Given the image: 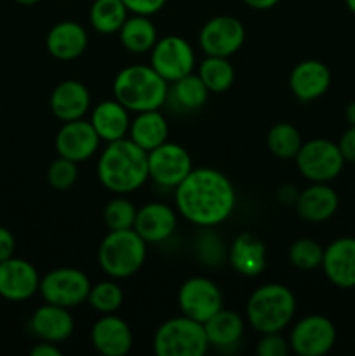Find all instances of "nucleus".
Masks as SVG:
<instances>
[{"mask_svg": "<svg viewBox=\"0 0 355 356\" xmlns=\"http://www.w3.org/2000/svg\"><path fill=\"white\" fill-rule=\"evenodd\" d=\"M178 212L188 222L200 228H212L232 216L237 195L233 183L219 170L198 167L176 186Z\"/></svg>", "mask_w": 355, "mask_h": 356, "instance_id": "1", "label": "nucleus"}, {"mask_svg": "<svg viewBox=\"0 0 355 356\" xmlns=\"http://www.w3.org/2000/svg\"><path fill=\"white\" fill-rule=\"evenodd\" d=\"M97 177L111 193L127 195L139 190L150 177L148 152L125 138L108 143L97 160Z\"/></svg>", "mask_w": 355, "mask_h": 356, "instance_id": "2", "label": "nucleus"}, {"mask_svg": "<svg viewBox=\"0 0 355 356\" xmlns=\"http://www.w3.org/2000/svg\"><path fill=\"white\" fill-rule=\"evenodd\" d=\"M113 96L129 111L141 113L160 110L169 96V87L152 66L132 65L117 73Z\"/></svg>", "mask_w": 355, "mask_h": 356, "instance_id": "3", "label": "nucleus"}, {"mask_svg": "<svg viewBox=\"0 0 355 356\" xmlns=\"http://www.w3.org/2000/svg\"><path fill=\"white\" fill-rule=\"evenodd\" d=\"M296 312L294 294L282 284H265L247 301V322L256 332H282Z\"/></svg>", "mask_w": 355, "mask_h": 356, "instance_id": "4", "label": "nucleus"}, {"mask_svg": "<svg viewBox=\"0 0 355 356\" xmlns=\"http://www.w3.org/2000/svg\"><path fill=\"white\" fill-rule=\"evenodd\" d=\"M146 259V242L134 228L110 232L100 243L97 261L108 277L124 280L141 270Z\"/></svg>", "mask_w": 355, "mask_h": 356, "instance_id": "5", "label": "nucleus"}, {"mask_svg": "<svg viewBox=\"0 0 355 356\" xmlns=\"http://www.w3.org/2000/svg\"><path fill=\"white\" fill-rule=\"evenodd\" d=\"M207 348L204 323L184 315L164 322L153 336V351L159 356H202Z\"/></svg>", "mask_w": 355, "mask_h": 356, "instance_id": "6", "label": "nucleus"}, {"mask_svg": "<svg viewBox=\"0 0 355 356\" xmlns=\"http://www.w3.org/2000/svg\"><path fill=\"white\" fill-rule=\"evenodd\" d=\"M294 160L299 172L312 183H329L336 179L345 165L340 146L329 139H310L303 143Z\"/></svg>", "mask_w": 355, "mask_h": 356, "instance_id": "7", "label": "nucleus"}, {"mask_svg": "<svg viewBox=\"0 0 355 356\" xmlns=\"http://www.w3.org/2000/svg\"><path fill=\"white\" fill-rule=\"evenodd\" d=\"M89 291V277L77 268H56L49 271L40 278L38 287L45 302L68 309L86 302Z\"/></svg>", "mask_w": 355, "mask_h": 356, "instance_id": "8", "label": "nucleus"}, {"mask_svg": "<svg viewBox=\"0 0 355 356\" xmlns=\"http://www.w3.org/2000/svg\"><path fill=\"white\" fill-rule=\"evenodd\" d=\"M150 52H152V58H150L152 68L167 83H173L194 73L195 52L183 37L167 35V37L157 40Z\"/></svg>", "mask_w": 355, "mask_h": 356, "instance_id": "9", "label": "nucleus"}, {"mask_svg": "<svg viewBox=\"0 0 355 356\" xmlns=\"http://www.w3.org/2000/svg\"><path fill=\"white\" fill-rule=\"evenodd\" d=\"M178 306L184 316L205 323L223 309V294L218 285L209 278H188L178 292Z\"/></svg>", "mask_w": 355, "mask_h": 356, "instance_id": "10", "label": "nucleus"}, {"mask_svg": "<svg viewBox=\"0 0 355 356\" xmlns=\"http://www.w3.org/2000/svg\"><path fill=\"white\" fill-rule=\"evenodd\" d=\"M336 343V327L327 316L308 315L291 330L289 346L299 356H324Z\"/></svg>", "mask_w": 355, "mask_h": 356, "instance_id": "11", "label": "nucleus"}, {"mask_svg": "<svg viewBox=\"0 0 355 356\" xmlns=\"http://www.w3.org/2000/svg\"><path fill=\"white\" fill-rule=\"evenodd\" d=\"M194 169L191 155L176 143H162L148 152V172L157 184L176 188Z\"/></svg>", "mask_w": 355, "mask_h": 356, "instance_id": "12", "label": "nucleus"}, {"mask_svg": "<svg viewBox=\"0 0 355 356\" xmlns=\"http://www.w3.org/2000/svg\"><path fill=\"white\" fill-rule=\"evenodd\" d=\"M246 40V28L242 21L233 16H216L202 26L198 45L207 56L230 58Z\"/></svg>", "mask_w": 355, "mask_h": 356, "instance_id": "13", "label": "nucleus"}, {"mask_svg": "<svg viewBox=\"0 0 355 356\" xmlns=\"http://www.w3.org/2000/svg\"><path fill=\"white\" fill-rule=\"evenodd\" d=\"M40 287L37 268L21 257L0 261V298L13 302L33 298Z\"/></svg>", "mask_w": 355, "mask_h": 356, "instance_id": "14", "label": "nucleus"}, {"mask_svg": "<svg viewBox=\"0 0 355 356\" xmlns=\"http://www.w3.org/2000/svg\"><path fill=\"white\" fill-rule=\"evenodd\" d=\"M100 141V136L94 131L90 120L79 118V120L63 122V127L56 134V152L59 156L79 163L94 155Z\"/></svg>", "mask_w": 355, "mask_h": 356, "instance_id": "15", "label": "nucleus"}, {"mask_svg": "<svg viewBox=\"0 0 355 356\" xmlns=\"http://www.w3.org/2000/svg\"><path fill=\"white\" fill-rule=\"evenodd\" d=\"M322 270L327 280L340 289L355 287V238L341 236L324 249Z\"/></svg>", "mask_w": 355, "mask_h": 356, "instance_id": "16", "label": "nucleus"}, {"mask_svg": "<svg viewBox=\"0 0 355 356\" xmlns=\"http://www.w3.org/2000/svg\"><path fill=\"white\" fill-rule=\"evenodd\" d=\"M93 346L104 356H125L132 348V330L120 316L106 313L90 330Z\"/></svg>", "mask_w": 355, "mask_h": 356, "instance_id": "17", "label": "nucleus"}, {"mask_svg": "<svg viewBox=\"0 0 355 356\" xmlns=\"http://www.w3.org/2000/svg\"><path fill=\"white\" fill-rule=\"evenodd\" d=\"M289 87L299 101H315L331 87V70L317 59L298 63L289 75Z\"/></svg>", "mask_w": 355, "mask_h": 356, "instance_id": "18", "label": "nucleus"}, {"mask_svg": "<svg viewBox=\"0 0 355 356\" xmlns=\"http://www.w3.org/2000/svg\"><path fill=\"white\" fill-rule=\"evenodd\" d=\"M178 226V216L173 207L160 202L143 205L136 214L134 229L146 243H159L169 238Z\"/></svg>", "mask_w": 355, "mask_h": 356, "instance_id": "19", "label": "nucleus"}, {"mask_svg": "<svg viewBox=\"0 0 355 356\" xmlns=\"http://www.w3.org/2000/svg\"><path fill=\"white\" fill-rule=\"evenodd\" d=\"M87 31L77 21H59L49 30L45 47L52 58L59 61H72L80 58L87 49Z\"/></svg>", "mask_w": 355, "mask_h": 356, "instance_id": "20", "label": "nucleus"}, {"mask_svg": "<svg viewBox=\"0 0 355 356\" xmlns=\"http://www.w3.org/2000/svg\"><path fill=\"white\" fill-rule=\"evenodd\" d=\"M30 329L40 341L58 344L72 336L75 322H73V316L70 315L68 308L45 302L40 308L35 309L30 320Z\"/></svg>", "mask_w": 355, "mask_h": 356, "instance_id": "21", "label": "nucleus"}, {"mask_svg": "<svg viewBox=\"0 0 355 356\" xmlns=\"http://www.w3.org/2000/svg\"><path fill=\"white\" fill-rule=\"evenodd\" d=\"M52 115L61 122L79 120L90 106V94L79 80H65L58 83L49 101Z\"/></svg>", "mask_w": 355, "mask_h": 356, "instance_id": "22", "label": "nucleus"}, {"mask_svg": "<svg viewBox=\"0 0 355 356\" xmlns=\"http://www.w3.org/2000/svg\"><path fill=\"white\" fill-rule=\"evenodd\" d=\"M294 205L303 221L324 222L336 214L340 197L327 183H313L298 195Z\"/></svg>", "mask_w": 355, "mask_h": 356, "instance_id": "23", "label": "nucleus"}, {"mask_svg": "<svg viewBox=\"0 0 355 356\" xmlns=\"http://www.w3.org/2000/svg\"><path fill=\"white\" fill-rule=\"evenodd\" d=\"M230 264L242 277H258L267 266V247L253 233H240L230 247Z\"/></svg>", "mask_w": 355, "mask_h": 356, "instance_id": "24", "label": "nucleus"}, {"mask_svg": "<svg viewBox=\"0 0 355 356\" xmlns=\"http://www.w3.org/2000/svg\"><path fill=\"white\" fill-rule=\"evenodd\" d=\"M90 124L101 141H117V139L125 138V134L129 132V125H131L129 110L122 106L117 99L101 101L100 104L94 106Z\"/></svg>", "mask_w": 355, "mask_h": 356, "instance_id": "25", "label": "nucleus"}, {"mask_svg": "<svg viewBox=\"0 0 355 356\" xmlns=\"http://www.w3.org/2000/svg\"><path fill=\"white\" fill-rule=\"evenodd\" d=\"M169 138V125L159 110L141 111L129 125V139L141 146L145 152H152Z\"/></svg>", "mask_w": 355, "mask_h": 356, "instance_id": "26", "label": "nucleus"}, {"mask_svg": "<svg viewBox=\"0 0 355 356\" xmlns=\"http://www.w3.org/2000/svg\"><path fill=\"white\" fill-rule=\"evenodd\" d=\"M209 346L230 348L240 341L244 334V320L239 313L219 309L204 323Z\"/></svg>", "mask_w": 355, "mask_h": 356, "instance_id": "27", "label": "nucleus"}, {"mask_svg": "<svg viewBox=\"0 0 355 356\" xmlns=\"http://www.w3.org/2000/svg\"><path fill=\"white\" fill-rule=\"evenodd\" d=\"M118 37H120V44L124 45L125 51H129L131 54L150 52L159 40L155 24L150 21L148 16H139V14L125 19V23L118 30Z\"/></svg>", "mask_w": 355, "mask_h": 356, "instance_id": "28", "label": "nucleus"}, {"mask_svg": "<svg viewBox=\"0 0 355 356\" xmlns=\"http://www.w3.org/2000/svg\"><path fill=\"white\" fill-rule=\"evenodd\" d=\"M127 13L122 0H94L89 9V23L100 33H117L127 19Z\"/></svg>", "mask_w": 355, "mask_h": 356, "instance_id": "29", "label": "nucleus"}, {"mask_svg": "<svg viewBox=\"0 0 355 356\" xmlns=\"http://www.w3.org/2000/svg\"><path fill=\"white\" fill-rule=\"evenodd\" d=\"M198 76L205 83L209 92H225L233 86L235 80V70L228 61V58L219 56H207L198 66Z\"/></svg>", "mask_w": 355, "mask_h": 356, "instance_id": "30", "label": "nucleus"}, {"mask_svg": "<svg viewBox=\"0 0 355 356\" xmlns=\"http://www.w3.org/2000/svg\"><path fill=\"white\" fill-rule=\"evenodd\" d=\"M169 96L173 97V101L178 104L180 110L194 111L204 106L209 97V90L200 80V76L190 73V75L173 82V89H171Z\"/></svg>", "mask_w": 355, "mask_h": 356, "instance_id": "31", "label": "nucleus"}, {"mask_svg": "<svg viewBox=\"0 0 355 356\" xmlns=\"http://www.w3.org/2000/svg\"><path fill=\"white\" fill-rule=\"evenodd\" d=\"M267 145L271 155L287 160L294 159L298 155L299 148L303 145V139L294 125L282 122V124H275L268 131Z\"/></svg>", "mask_w": 355, "mask_h": 356, "instance_id": "32", "label": "nucleus"}, {"mask_svg": "<svg viewBox=\"0 0 355 356\" xmlns=\"http://www.w3.org/2000/svg\"><path fill=\"white\" fill-rule=\"evenodd\" d=\"M87 302L93 306L96 312L103 313H115L124 302V292L118 287V284L111 280L100 282L96 285H90L89 296H87Z\"/></svg>", "mask_w": 355, "mask_h": 356, "instance_id": "33", "label": "nucleus"}, {"mask_svg": "<svg viewBox=\"0 0 355 356\" xmlns=\"http://www.w3.org/2000/svg\"><path fill=\"white\" fill-rule=\"evenodd\" d=\"M136 214H138V209L134 207L131 200L124 197H117L106 204L103 211V219L110 232H115V229H131L134 228Z\"/></svg>", "mask_w": 355, "mask_h": 356, "instance_id": "34", "label": "nucleus"}, {"mask_svg": "<svg viewBox=\"0 0 355 356\" xmlns=\"http://www.w3.org/2000/svg\"><path fill=\"white\" fill-rule=\"evenodd\" d=\"M324 249L312 238H299L289 247V261L298 270H315L322 264Z\"/></svg>", "mask_w": 355, "mask_h": 356, "instance_id": "35", "label": "nucleus"}, {"mask_svg": "<svg viewBox=\"0 0 355 356\" xmlns=\"http://www.w3.org/2000/svg\"><path fill=\"white\" fill-rule=\"evenodd\" d=\"M79 177V167L77 162L65 159V156H58L54 162L49 165L47 170V181L54 190L66 191L77 183Z\"/></svg>", "mask_w": 355, "mask_h": 356, "instance_id": "36", "label": "nucleus"}, {"mask_svg": "<svg viewBox=\"0 0 355 356\" xmlns=\"http://www.w3.org/2000/svg\"><path fill=\"white\" fill-rule=\"evenodd\" d=\"M291 350L287 341L281 336V332L263 334L256 346V353L260 356H285Z\"/></svg>", "mask_w": 355, "mask_h": 356, "instance_id": "37", "label": "nucleus"}, {"mask_svg": "<svg viewBox=\"0 0 355 356\" xmlns=\"http://www.w3.org/2000/svg\"><path fill=\"white\" fill-rule=\"evenodd\" d=\"M122 2L127 7L129 13L150 17L162 10L167 0H122Z\"/></svg>", "mask_w": 355, "mask_h": 356, "instance_id": "38", "label": "nucleus"}, {"mask_svg": "<svg viewBox=\"0 0 355 356\" xmlns=\"http://www.w3.org/2000/svg\"><path fill=\"white\" fill-rule=\"evenodd\" d=\"M338 146H340V152L341 155H343L345 162L355 163V125H350V127L343 132Z\"/></svg>", "mask_w": 355, "mask_h": 356, "instance_id": "39", "label": "nucleus"}, {"mask_svg": "<svg viewBox=\"0 0 355 356\" xmlns=\"http://www.w3.org/2000/svg\"><path fill=\"white\" fill-rule=\"evenodd\" d=\"M16 250V240L7 228L0 226V261H6L14 256Z\"/></svg>", "mask_w": 355, "mask_h": 356, "instance_id": "40", "label": "nucleus"}, {"mask_svg": "<svg viewBox=\"0 0 355 356\" xmlns=\"http://www.w3.org/2000/svg\"><path fill=\"white\" fill-rule=\"evenodd\" d=\"M31 356H61V350L56 346V343H49V341H42L37 346L31 348Z\"/></svg>", "mask_w": 355, "mask_h": 356, "instance_id": "41", "label": "nucleus"}, {"mask_svg": "<svg viewBox=\"0 0 355 356\" xmlns=\"http://www.w3.org/2000/svg\"><path fill=\"white\" fill-rule=\"evenodd\" d=\"M278 2L281 0H244V3L254 10H268L277 6Z\"/></svg>", "mask_w": 355, "mask_h": 356, "instance_id": "42", "label": "nucleus"}, {"mask_svg": "<svg viewBox=\"0 0 355 356\" xmlns=\"http://www.w3.org/2000/svg\"><path fill=\"white\" fill-rule=\"evenodd\" d=\"M345 118H347L348 124L355 125V101L347 104V108H345Z\"/></svg>", "mask_w": 355, "mask_h": 356, "instance_id": "43", "label": "nucleus"}, {"mask_svg": "<svg viewBox=\"0 0 355 356\" xmlns=\"http://www.w3.org/2000/svg\"><path fill=\"white\" fill-rule=\"evenodd\" d=\"M14 2L19 3V6L28 7V6H35V3H38V2H40V0H14Z\"/></svg>", "mask_w": 355, "mask_h": 356, "instance_id": "44", "label": "nucleus"}, {"mask_svg": "<svg viewBox=\"0 0 355 356\" xmlns=\"http://www.w3.org/2000/svg\"><path fill=\"white\" fill-rule=\"evenodd\" d=\"M345 3H347V7L350 9V13L355 14V0H345Z\"/></svg>", "mask_w": 355, "mask_h": 356, "instance_id": "45", "label": "nucleus"}]
</instances>
